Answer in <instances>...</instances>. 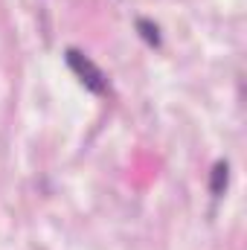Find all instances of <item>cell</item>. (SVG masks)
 <instances>
[{
	"label": "cell",
	"instance_id": "cell-1",
	"mask_svg": "<svg viewBox=\"0 0 247 250\" xmlns=\"http://www.w3.org/2000/svg\"><path fill=\"white\" fill-rule=\"evenodd\" d=\"M64 59H67L70 70L79 76V82H82L90 93H99V96H102V93H108V76H105L96 64L90 62L84 53H79V50H73V47H70V50L64 53Z\"/></svg>",
	"mask_w": 247,
	"mask_h": 250
},
{
	"label": "cell",
	"instance_id": "cell-2",
	"mask_svg": "<svg viewBox=\"0 0 247 250\" xmlns=\"http://www.w3.org/2000/svg\"><path fill=\"white\" fill-rule=\"evenodd\" d=\"M227 184H230V166H227V160H218V163L212 166V178H209V189H212V195H215V198L224 195Z\"/></svg>",
	"mask_w": 247,
	"mask_h": 250
},
{
	"label": "cell",
	"instance_id": "cell-3",
	"mask_svg": "<svg viewBox=\"0 0 247 250\" xmlns=\"http://www.w3.org/2000/svg\"><path fill=\"white\" fill-rule=\"evenodd\" d=\"M137 29H140V35H143V41H145V44L160 47V29H157V23H151V21L140 18V21H137Z\"/></svg>",
	"mask_w": 247,
	"mask_h": 250
}]
</instances>
